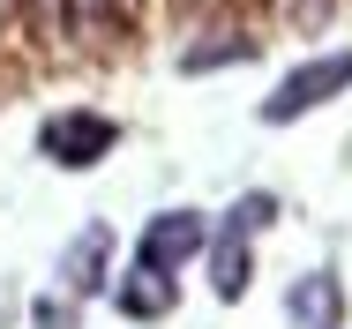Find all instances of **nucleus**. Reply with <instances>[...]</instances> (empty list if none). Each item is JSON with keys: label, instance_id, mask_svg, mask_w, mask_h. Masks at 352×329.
<instances>
[{"label": "nucleus", "instance_id": "5", "mask_svg": "<svg viewBox=\"0 0 352 329\" xmlns=\"http://www.w3.org/2000/svg\"><path fill=\"white\" fill-rule=\"evenodd\" d=\"M285 315L300 329H338L345 322V284H338V269H307V277L285 292Z\"/></svg>", "mask_w": 352, "mask_h": 329}, {"label": "nucleus", "instance_id": "1", "mask_svg": "<svg viewBox=\"0 0 352 329\" xmlns=\"http://www.w3.org/2000/svg\"><path fill=\"white\" fill-rule=\"evenodd\" d=\"M113 142H120V128H113L105 113L68 105V113H53V120L38 128V157H45V165H60V172H90V165H105V157H113Z\"/></svg>", "mask_w": 352, "mask_h": 329}, {"label": "nucleus", "instance_id": "2", "mask_svg": "<svg viewBox=\"0 0 352 329\" xmlns=\"http://www.w3.org/2000/svg\"><path fill=\"white\" fill-rule=\"evenodd\" d=\"M345 90H352V53L300 60L278 90L263 98V120H270V128H285V120H300V113H315V105H330V98H345Z\"/></svg>", "mask_w": 352, "mask_h": 329}, {"label": "nucleus", "instance_id": "12", "mask_svg": "<svg viewBox=\"0 0 352 329\" xmlns=\"http://www.w3.org/2000/svg\"><path fill=\"white\" fill-rule=\"evenodd\" d=\"M30 15H38L45 30H68V23H75V0H30Z\"/></svg>", "mask_w": 352, "mask_h": 329}, {"label": "nucleus", "instance_id": "10", "mask_svg": "<svg viewBox=\"0 0 352 329\" xmlns=\"http://www.w3.org/2000/svg\"><path fill=\"white\" fill-rule=\"evenodd\" d=\"M135 8H142V0H90V23H105V30H135Z\"/></svg>", "mask_w": 352, "mask_h": 329}, {"label": "nucleus", "instance_id": "8", "mask_svg": "<svg viewBox=\"0 0 352 329\" xmlns=\"http://www.w3.org/2000/svg\"><path fill=\"white\" fill-rule=\"evenodd\" d=\"M263 225H278V195H263V188L225 209V232H263Z\"/></svg>", "mask_w": 352, "mask_h": 329}, {"label": "nucleus", "instance_id": "7", "mask_svg": "<svg viewBox=\"0 0 352 329\" xmlns=\"http://www.w3.org/2000/svg\"><path fill=\"white\" fill-rule=\"evenodd\" d=\"M105 255H113V232H105V225H90L68 255H60V284H68V299H82V292H105Z\"/></svg>", "mask_w": 352, "mask_h": 329}, {"label": "nucleus", "instance_id": "4", "mask_svg": "<svg viewBox=\"0 0 352 329\" xmlns=\"http://www.w3.org/2000/svg\"><path fill=\"white\" fill-rule=\"evenodd\" d=\"M113 307H120L128 322H157V315H173V307H180V277L128 262L120 277H113Z\"/></svg>", "mask_w": 352, "mask_h": 329}, {"label": "nucleus", "instance_id": "9", "mask_svg": "<svg viewBox=\"0 0 352 329\" xmlns=\"http://www.w3.org/2000/svg\"><path fill=\"white\" fill-rule=\"evenodd\" d=\"M217 60H255V38H225V45H195L180 67H217Z\"/></svg>", "mask_w": 352, "mask_h": 329}, {"label": "nucleus", "instance_id": "3", "mask_svg": "<svg viewBox=\"0 0 352 329\" xmlns=\"http://www.w3.org/2000/svg\"><path fill=\"white\" fill-rule=\"evenodd\" d=\"M203 240H210V217H203V209H157V217L142 225V240H135V262L180 277V269L203 255Z\"/></svg>", "mask_w": 352, "mask_h": 329}, {"label": "nucleus", "instance_id": "6", "mask_svg": "<svg viewBox=\"0 0 352 329\" xmlns=\"http://www.w3.org/2000/svg\"><path fill=\"white\" fill-rule=\"evenodd\" d=\"M203 255H210V292L217 299H248V284H255V247H248V232H210Z\"/></svg>", "mask_w": 352, "mask_h": 329}, {"label": "nucleus", "instance_id": "11", "mask_svg": "<svg viewBox=\"0 0 352 329\" xmlns=\"http://www.w3.org/2000/svg\"><path fill=\"white\" fill-rule=\"evenodd\" d=\"M30 322H38V329H75V299H38Z\"/></svg>", "mask_w": 352, "mask_h": 329}, {"label": "nucleus", "instance_id": "13", "mask_svg": "<svg viewBox=\"0 0 352 329\" xmlns=\"http://www.w3.org/2000/svg\"><path fill=\"white\" fill-rule=\"evenodd\" d=\"M15 8H23V0H0V30H8V23H15Z\"/></svg>", "mask_w": 352, "mask_h": 329}]
</instances>
